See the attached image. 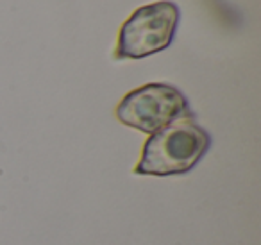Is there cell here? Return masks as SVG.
<instances>
[{"instance_id": "6da1fadb", "label": "cell", "mask_w": 261, "mask_h": 245, "mask_svg": "<svg viewBox=\"0 0 261 245\" xmlns=\"http://www.w3.org/2000/svg\"><path fill=\"white\" fill-rule=\"evenodd\" d=\"M210 147V133L190 113L147 138L135 174L156 177L182 176L199 165Z\"/></svg>"}, {"instance_id": "7a4b0ae2", "label": "cell", "mask_w": 261, "mask_h": 245, "mask_svg": "<svg viewBox=\"0 0 261 245\" xmlns=\"http://www.w3.org/2000/svg\"><path fill=\"white\" fill-rule=\"evenodd\" d=\"M179 20L181 9L170 0L138 8L120 27L115 59H143L167 51L175 38Z\"/></svg>"}, {"instance_id": "3957f363", "label": "cell", "mask_w": 261, "mask_h": 245, "mask_svg": "<svg viewBox=\"0 0 261 245\" xmlns=\"http://www.w3.org/2000/svg\"><path fill=\"white\" fill-rule=\"evenodd\" d=\"M190 113V102L179 88L167 83H149L129 91L116 106L115 115L123 126L154 134Z\"/></svg>"}]
</instances>
